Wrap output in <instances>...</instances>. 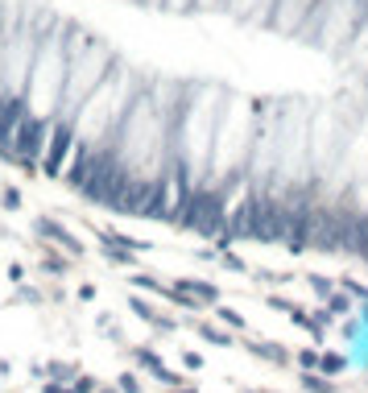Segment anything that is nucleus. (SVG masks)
<instances>
[{
	"instance_id": "obj_1",
	"label": "nucleus",
	"mask_w": 368,
	"mask_h": 393,
	"mask_svg": "<svg viewBox=\"0 0 368 393\" xmlns=\"http://www.w3.org/2000/svg\"><path fill=\"white\" fill-rule=\"evenodd\" d=\"M46 133H50V124L42 121V116H25V121L17 124V133H13V157L33 170V166L46 157V145H50Z\"/></svg>"
},
{
	"instance_id": "obj_2",
	"label": "nucleus",
	"mask_w": 368,
	"mask_h": 393,
	"mask_svg": "<svg viewBox=\"0 0 368 393\" xmlns=\"http://www.w3.org/2000/svg\"><path fill=\"white\" fill-rule=\"evenodd\" d=\"M71 145H74V121H54L46 157H42V174L58 178V174H62V162H67V153H71Z\"/></svg>"
},
{
	"instance_id": "obj_3",
	"label": "nucleus",
	"mask_w": 368,
	"mask_h": 393,
	"mask_svg": "<svg viewBox=\"0 0 368 393\" xmlns=\"http://www.w3.org/2000/svg\"><path fill=\"white\" fill-rule=\"evenodd\" d=\"M33 232H42V236H46V240H54V245H67L71 248V253H79V240H74L71 232H67V228H62V223L58 220H50V216H42V220H33Z\"/></svg>"
},
{
	"instance_id": "obj_4",
	"label": "nucleus",
	"mask_w": 368,
	"mask_h": 393,
	"mask_svg": "<svg viewBox=\"0 0 368 393\" xmlns=\"http://www.w3.org/2000/svg\"><path fill=\"white\" fill-rule=\"evenodd\" d=\"M178 290H182V294H191V298H203V302H216V298H220V290H216L211 282H191V277H186V282H178Z\"/></svg>"
},
{
	"instance_id": "obj_5",
	"label": "nucleus",
	"mask_w": 368,
	"mask_h": 393,
	"mask_svg": "<svg viewBox=\"0 0 368 393\" xmlns=\"http://www.w3.org/2000/svg\"><path fill=\"white\" fill-rule=\"evenodd\" d=\"M133 356H137V360H141V365H149V372H162V369H166V360H162V356H157V352H149V348H137V352H133Z\"/></svg>"
},
{
	"instance_id": "obj_6",
	"label": "nucleus",
	"mask_w": 368,
	"mask_h": 393,
	"mask_svg": "<svg viewBox=\"0 0 368 393\" xmlns=\"http://www.w3.org/2000/svg\"><path fill=\"white\" fill-rule=\"evenodd\" d=\"M340 369H344V356H327V352L319 356V372H323V377H335Z\"/></svg>"
},
{
	"instance_id": "obj_7",
	"label": "nucleus",
	"mask_w": 368,
	"mask_h": 393,
	"mask_svg": "<svg viewBox=\"0 0 368 393\" xmlns=\"http://www.w3.org/2000/svg\"><path fill=\"white\" fill-rule=\"evenodd\" d=\"M252 352H257V356H265V360H277V365L286 360V348H277V344H252Z\"/></svg>"
},
{
	"instance_id": "obj_8",
	"label": "nucleus",
	"mask_w": 368,
	"mask_h": 393,
	"mask_svg": "<svg viewBox=\"0 0 368 393\" xmlns=\"http://www.w3.org/2000/svg\"><path fill=\"white\" fill-rule=\"evenodd\" d=\"M199 336H203V340H207V344H232V336H223L220 327H203V331H199Z\"/></svg>"
},
{
	"instance_id": "obj_9",
	"label": "nucleus",
	"mask_w": 368,
	"mask_h": 393,
	"mask_svg": "<svg viewBox=\"0 0 368 393\" xmlns=\"http://www.w3.org/2000/svg\"><path fill=\"white\" fill-rule=\"evenodd\" d=\"M50 377H54V381H74L79 369H74V365H50Z\"/></svg>"
},
{
	"instance_id": "obj_10",
	"label": "nucleus",
	"mask_w": 368,
	"mask_h": 393,
	"mask_svg": "<svg viewBox=\"0 0 368 393\" xmlns=\"http://www.w3.org/2000/svg\"><path fill=\"white\" fill-rule=\"evenodd\" d=\"M347 306H352V302H347L344 294H331V298H327V311H331V315H344Z\"/></svg>"
},
{
	"instance_id": "obj_11",
	"label": "nucleus",
	"mask_w": 368,
	"mask_h": 393,
	"mask_svg": "<svg viewBox=\"0 0 368 393\" xmlns=\"http://www.w3.org/2000/svg\"><path fill=\"white\" fill-rule=\"evenodd\" d=\"M220 319L228 323V327H236V331H245V319H240L236 311H228V306H223V311H220Z\"/></svg>"
},
{
	"instance_id": "obj_12",
	"label": "nucleus",
	"mask_w": 368,
	"mask_h": 393,
	"mask_svg": "<svg viewBox=\"0 0 368 393\" xmlns=\"http://www.w3.org/2000/svg\"><path fill=\"white\" fill-rule=\"evenodd\" d=\"M71 385H74V393H96V389H99V385L91 381V377H74Z\"/></svg>"
},
{
	"instance_id": "obj_13",
	"label": "nucleus",
	"mask_w": 368,
	"mask_h": 393,
	"mask_svg": "<svg viewBox=\"0 0 368 393\" xmlns=\"http://www.w3.org/2000/svg\"><path fill=\"white\" fill-rule=\"evenodd\" d=\"M302 385H306L311 393H327V389H331V385H327V381H319V377H302Z\"/></svg>"
},
{
	"instance_id": "obj_14",
	"label": "nucleus",
	"mask_w": 368,
	"mask_h": 393,
	"mask_svg": "<svg viewBox=\"0 0 368 393\" xmlns=\"http://www.w3.org/2000/svg\"><path fill=\"white\" fill-rule=\"evenodd\" d=\"M4 207H21V191L17 187H4Z\"/></svg>"
},
{
	"instance_id": "obj_15",
	"label": "nucleus",
	"mask_w": 368,
	"mask_h": 393,
	"mask_svg": "<svg viewBox=\"0 0 368 393\" xmlns=\"http://www.w3.org/2000/svg\"><path fill=\"white\" fill-rule=\"evenodd\" d=\"M298 365H302V369H315V365H319V352H298Z\"/></svg>"
},
{
	"instance_id": "obj_16",
	"label": "nucleus",
	"mask_w": 368,
	"mask_h": 393,
	"mask_svg": "<svg viewBox=\"0 0 368 393\" xmlns=\"http://www.w3.org/2000/svg\"><path fill=\"white\" fill-rule=\"evenodd\" d=\"M153 377H157V381H166V385H182V377H178V372H170V369L153 372Z\"/></svg>"
},
{
	"instance_id": "obj_17",
	"label": "nucleus",
	"mask_w": 368,
	"mask_h": 393,
	"mask_svg": "<svg viewBox=\"0 0 368 393\" xmlns=\"http://www.w3.org/2000/svg\"><path fill=\"white\" fill-rule=\"evenodd\" d=\"M311 286H315L323 298H331V282H327V277H311Z\"/></svg>"
},
{
	"instance_id": "obj_18",
	"label": "nucleus",
	"mask_w": 368,
	"mask_h": 393,
	"mask_svg": "<svg viewBox=\"0 0 368 393\" xmlns=\"http://www.w3.org/2000/svg\"><path fill=\"white\" fill-rule=\"evenodd\" d=\"M121 393H137V377H128V372H124V377H121Z\"/></svg>"
},
{
	"instance_id": "obj_19",
	"label": "nucleus",
	"mask_w": 368,
	"mask_h": 393,
	"mask_svg": "<svg viewBox=\"0 0 368 393\" xmlns=\"http://www.w3.org/2000/svg\"><path fill=\"white\" fill-rule=\"evenodd\" d=\"M182 360H186V369H203V356H199V352H186Z\"/></svg>"
},
{
	"instance_id": "obj_20",
	"label": "nucleus",
	"mask_w": 368,
	"mask_h": 393,
	"mask_svg": "<svg viewBox=\"0 0 368 393\" xmlns=\"http://www.w3.org/2000/svg\"><path fill=\"white\" fill-rule=\"evenodd\" d=\"M46 270H50V273H62V270H67V261H58V257H46Z\"/></svg>"
},
{
	"instance_id": "obj_21",
	"label": "nucleus",
	"mask_w": 368,
	"mask_h": 393,
	"mask_svg": "<svg viewBox=\"0 0 368 393\" xmlns=\"http://www.w3.org/2000/svg\"><path fill=\"white\" fill-rule=\"evenodd\" d=\"M46 393H74V385L67 389V385H58V381H54V385H46Z\"/></svg>"
},
{
	"instance_id": "obj_22",
	"label": "nucleus",
	"mask_w": 368,
	"mask_h": 393,
	"mask_svg": "<svg viewBox=\"0 0 368 393\" xmlns=\"http://www.w3.org/2000/svg\"><path fill=\"white\" fill-rule=\"evenodd\" d=\"M96 393H116V389H96Z\"/></svg>"
},
{
	"instance_id": "obj_23",
	"label": "nucleus",
	"mask_w": 368,
	"mask_h": 393,
	"mask_svg": "<svg viewBox=\"0 0 368 393\" xmlns=\"http://www.w3.org/2000/svg\"><path fill=\"white\" fill-rule=\"evenodd\" d=\"M178 393H195V389H178Z\"/></svg>"
}]
</instances>
